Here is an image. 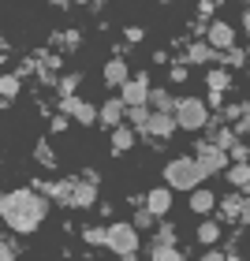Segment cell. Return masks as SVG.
<instances>
[{"label":"cell","mask_w":250,"mask_h":261,"mask_svg":"<svg viewBox=\"0 0 250 261\" xmlns=\"http://www.w3.org/2000/svg\"><path fill=\"white\" fill-rule=\"evenodd\" d=\"M45 213H49V201H45L38 191H11L0 198V217L11 231L19 235H30L38 224L45 220Z\"/></svg>","instance_id":"1"},{"label":"cell","mask_w":250,"mask_h":261,"mask_svg":"<svg viewBox=\"0 0 250 261\" xmlns=\"http://www.w3.org/2000/svg\"><path fill=\"white\" fill-rule=\"evenodd\" d=\"M164 179H168V187H176V191H194L206 175H202V168L194 164V157H176L168 168H164Z\"/></svg>","instance_id":"2"},{"label":"cell","mask_w":250,"mask_h":261,"mask_svg":"<svg viewBox=\"0 0 250 261\" xmlns=\"http://www.w3.org/2000/svg\"><path fill=\"white\" fill-rule=\"evenodd\" d=\"M172 120L180 123L183 130H198V127L209 123V109H206V101H202V97H183V101H176Z\"/></svg>","instance_id":"3"},{"label":"cell","mask_w":250,"mask_h":261,"mask_svg":"<svg viewBox=\"0 0 250 261\" xmlns=\"http://www.w3.org/2000/svg\"><path fill=\"white\" fill-rule=\"evenodd\" d=\"M105 246H112L116 254L131 257L138 250V231L131 228V224H112V228H105Z\"/></svg>","instance_id":"4"},{"label":"cell","mask_w":250,"mask_h":261,"mask_svg":"<svg viewBox=\"0 0 250 261\" xmlns=\"http://www.w3.org/2000/svg\"><path fill=\"white\" fill-rule=\"evenodd\" d=\"M194 164L202 168V175L224 172V168H228V153H220V149H213V146H206V142H198V157H194Z\"/></svg>","instance_id":"5"},{"label":"cell","mask_w":250,"mask_h":261,"mask_svg":"<svg viewBox=\"0 0 250 261\" xmlns=\"http://www.w3.org/2000/svg\"><path fill=\"white\" fill-rule=\"evenodd\" d=\"M120 90H123V93H120V101L127 105V109H138V105H146V97H149V79H146V75L127 79Z\"/></svg>","instance_id":"6"},{"label":"cell","mask_w":250,"mask_h":261,"mask_svg":"<svg viewBox=\"0 0 250 261\" xmlns=\"http://www.w3.org/2000/svg\"><path fill=\"white\" fill-rule=\"evenodd\" d=\"M206 45L217 53H228L235 45V30L228 27V22H209V34H206Z\"/></svg>","instance_id":"7"},{"label":"cell","mask_w":250,"mask_h":261,"mask_svg":"<svg viewBox=\"0 0 250 261\" xmlns=\"http://www.w3.org/2000/svg\"><path fill=\"white\" fill-rule=\"evenodd\" d=\"M60 112H67L71 120H79V123H93V120H97V109H93L90 101H82V97H64Z\"/></svg>","instance_id":"8"},{"label":"cell","mask_w":250,"mask_h":261,"mask_svg":"<svg viewBox=\"0 0 250 261\" xmlns=\"http://www.w3.org/2000/svg\"><path fill=\"white\" fill-rule=\"evenodd\" d=\"M168 209H172V191H168V187L149 191V198H146V213H149V217H164Z\"/></svg>","instance_id":"9"},{"label":"cell","mask_w":250,"mask_h":261,"mask_svg":"<svg viewBox=\"0 0 250 261\" xmlns=\"http://www.w3.org/2000/svg\"><path fill=\"white\" fill-rule=\"evenodd\" d=\"M176 130V120L168 112H149V120H146V135H157V138H168Z\"/></svg>","instance_id":"10"},{"label":"cell","mask_w":250,"mask_h":261,"mask_svg":"<svg viewBox=\"0 0 250 261\" xmlns=\"http://www.w3.org/2000/svg\"><path fill=\"white\" fill-rule=\"evenodd\" d=\"M123 112H127V105H123L120 97H112V101H105L101 109H97V120H101V123H109V127H120Z\"/></svg>","instance_id":"11"},{"label":"cell","mask_w":250,"mask_h":261,"mask_svg":"<svg viewBox=\"0 0 250 261\" xmlns=\"http://www.w3.org/2000/svg\"><path fill=\"white\" fill-rule=\"evenodd\" d=\"M127 79H131V71H127V64H123V56H116V60L105 64V82H109V86H123Z\"/></svg>","instance_id":"12"},{"label":"cell","mask_w":250,"mask_h":261,"mask_svg":"<svg viewBox=\"0 0 250 261\" xmlns=\"http://www.w3.org/2000/svg\"><path fill=\"white\" fill-rule=\"evenodd\" d=\"M146 109L149 112H176V101H172V93L168 90H149V97H146Z\"/></svg>","instance_id":"13"},{"label":"cell","mask_w":250,"mask_h":261,"mask_svg":"<svg viewBox=\"0 0 250 261\" xmlns=\"http://www.w3.org/2000/svg\"><path fill=\"white\" fill-rule=\"evenodd\" d=\"M224 53H217V49H209L206 41H194L190 45V53H187V64H213V60H220Z\"/></svg>","instance_id":"14"},{"label":"cell","mask_w":250,"mask_h":261,"mask_svg":"<svg viewBox=\"0 0 250 261\" xmlns=\"http://www.w3.org/2000/svg\"><path fill=\"white\" fill-rule=\"evenodd\" d=\"M93 198H97V187L93 183H75V191H71V201L67 205H93Z\"/></svg>","instance_id":"15"},{"label":"cell","mask_w":250,"mask_h":261,"mask_svg":"<svg viewBox=\"0 0 250 261\" xmlns=\"http://www.w3.org/2000/svg\"><path fill=\"white\" fill-rule=\"evenodd\" d=\"M135 146V130L131 127H112V153H123Z\"/></svg>","instance_id":"16"},{"label":"cell","mask_w":250,"mask_h":261,"mask_svg":"<svg viewBox=\"0 0 250 261\" xmlns=\"http://www.w3.org/2000/svg\"><path fill=\"white\" fill-rule=\"evenodd\" d=\"M71 191H75V179H64V183H49V187H45V194H53L56 201H64V205L71 201Z\"/></svg>","instance_id":"17"},{"label":"cell","mask_w":250,"mask_h":261,"mask_svg":"<svg viewBox=\"0 0 250 261\" xmlns=\"http://www.w3.org/2000/svg\"><path fill=\"white\" fill-rule=\"evenodd\" d=\"M34 161L45 164V168H56V153H53L49 142H38V146H34Z\"/></svg>","instance_id":"18"},{"label":"cell","mask_w":250,"mask_h":261,"mask_svg":"<svg viewBox=\"0 0 250 261\" xmlns=\"http://www.w3.org/2000/svg\"><path fill=\"white\" fill-rule=\"evenodd\" d=\"M224 175L232 179V187H246V179H250V168H246V164H228V168H224Z\"/></svg>","instance_id":"19"},{"label":"cell","mask_w":250,"mask_h":261,"mask_svg":"<svg viewBox=\"0 0 250 261\" xmlns=\"http://www.w3.org/2000/svg\"><path fill=\"white\" fill-rule=\"evenodd\" d=\"M213 205H217V198H213L209 191H194V198H190V209L194 213H209Z\"/></svg>","instance_id":"20"},{"label":"cell","mask_w":250,"mask_h":261,"mask_svg":"<svg viewBox=\"0 0 250 261\" xmlns=\"http://www.w3.org/2000/svg\"><path fill=\"white\" fill-rule=\"evenodd\" d=\"M206 82H209V90H213V93H224V90L232 86L228 71H209V75H206Z\"/></svg>","instance_id":"21"},{"label":"cell","mask_w":250,"mask_h":261,"mask_svg":"<svg viewBox=\"0 0 250 261\" xmlns=\"http://www.w3.org/2000/svg\"><path fill=\"white\" fill-rule=\"evenodd\" d=\"M153 261H183V254L176 246H153Z\"/></svg>","instance_id":"22"},{"label":"cell","mask_w":250,"mask_h":261,"mask_svg":"<svg viewBox=\"0 0 250 261\" xmlns=\"http://www.w3.org/2000/svg\"><path fill=\"white\" fill-rule=\"evenodd\" d=\"M198 239H202V243H217V239H220V228H217L213 220H206V224L198 228Z\"/></svg>","instance_id":"23"},{"label":"cell","mask_w":250,"mask_h":261,"mask_svg":"<svg viewBox=\"0 0 250 261\" xmlns=\"http://www.w3.org/2000/svg\"><path fill=\"white\" fill-rule=\"evenodd\" d=\"M0 93H4L8 101L15 97V93H19V75H4V79H0Z\"/></svg>","instance_id":"24"},{"label":"cell","mask_w":250,"mask_h":261,"mask_svg":"<svg viewBox=\"0 0 250 261\" xmlns=\"http://www.w3.org/2000/svg\"><path fill=\"white\" fill-rule=\"evenodd\" d=\"M123 116H131V120H135V127H138V130H146V120H149V109H146V105H138V109H127Z\"/></svg>","instance_id":"25"},{"label":"cell","mask_w":250,"mask_h":261,"mask_svg":"<svg viewBox=\"0 0 250 261\" xmlns=\"http://www.w3.org/2000/svg\"><path fill=\"white\" fill-rule=\"evenodd\" d=\"M56 86H60V93H64V97H75V86H79V75H64L60 82H56Z\"/></svg>","instance_id":"26"},{"label":"cell","mask_w":250,"mask_h":261,"mask_svg":"<svg viewBox=\"0 0 250 261\" xmlns=\"http://www.w3.org/2000/svg\"><path fill=\"white\" fill-rule=\"evenodd\" d=\"M82 239L93 243V246H105V228H86V231H82Z\"/></svg>","instance_id":"27"},{"label":"cell","mask_w":250,"mask_h":261,"mask_svg":"<svg viewBox=\"0 0 250 261\" xmlns=\"http://www.w3.org/2000/svg\"><path fill=\"white\" fill-rule=\"evenodd\" d=\"M157 246H176V228H161L157 231Z\"/></svg>","instance_id":"28"},{"label":"cell","mask_w":250,"mask_h":261,"mask_svg":"<svg viewBox=\"0 0 250 261\" xmlns=\"http://www.w3.org/2000/svg\"><path fill=\"white\" fill-rule=\"evenodd\" d=\"M220 60H228L232 67H239V64L246 60V56H243V49H235V45H232V49H228V53H224V56H220Z\"/></svg>","instance_id":"29"},{"label":"cell","mask_w":250,"mask_h":261,"mask_svg":"<svg viewBox=\"0 0 250 261\" xmlns=\"http://www.w3.org/2000/svg\"><path fill=\"white\" fill-rule=\"evenodd\" d=\"M0 261H15V246H8V243H0Z\"/></svg>","instance_id":"30"},{"label":"cell","mask_w":250,"mask_h":261,"mask_svg":"<svg viewBox=\"0 0 250 261\" xmlns=\"http://www.w3.org/2000/svg\"><path fill=\"white\" fill-rule=\"evenodd\" d=\"M187 79V67L183 64H172V82H183Z\"/></svg>","instance_id":"31"},{"label":"cell","mask_w":250,"mask_h":261,"mask_svg":"<svg viewBox=\"0 0 250 261\" xmlns=\"http://www.w3.org/2000/svg\"><path fill=\"white\" fill-rule=\"evenodd\" d=\"M206 261H224V254H217V250H209V254H206Z\"/></svg>","instance_id":"32"}]
</instances>
